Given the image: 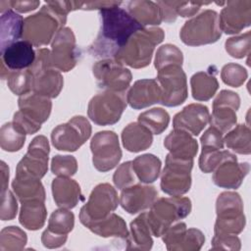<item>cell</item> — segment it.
<instances>
[{
  "label": "cell",
  "instance_id": "1",
  "mask_svg": "<svg viewBox=\"0 0 251 251\" xmlns=\"http://www.w3.org/2000/svg\"><path fill=\"white\" fill-rule=\"evenodd\" d=\"M101 27L89 46V53L102 59H114L116 53L142 26L125 9L114 6L100 10Z\"/></svg>",
  "mask_w": 251,
  "mask_h": 251
},
{
  "label": "cell",
  "instance_id": "2",
  "mask_svg": "<svg viewBox=\"0 0 251 251\" xmlns=\"http://www.w3.org/2000/svg\"><path fill=\"white\" fill-rule=\"evenodd\" d=\"M164 37L165 32L161 27H143L127 40L114 59L133 69L145 68L151 63L154 49Z\"/></svg>",
  "mask_w": 251,
  "mask_h": 251
},
{
  "label": "cell",
  "instance_id": "3",
  "mask_svg": "<svg viewBox=\"0 0 251 251\" xmlns=\"http://www.w3.org/2000/svg\"><path fill=\"white\" fill-rule=\"evenodd\" d=\"M66 22L67 16L45 3L37 13L25 19L22 37L35 47L47 45L53 40L56 33L64 27Z\"/></svg>",
  "mask_w": 251,
  "mask_h": 251
},
{
  "label": "cell",
  "instance_id": "4",
  "mask_svg": "<svg viewBox=\"0 0 251 251\" xmlns=\"http://www.w3.org/2000/svg\"><path fill=\"white\" fill-rule=\"evenodd\" d=\"M191 212V201L187 197L172 196L156 199L146 213L152 235L160 237L173 224L184 219Z\"/></svg>",
  "mask_w": 251,
  "mask_h": 251
},
{
  "label": "cell",
  "instance_id": "5",
  "mask_svg": "<svg viewBox=\"0 0 251 251\" xmlns=\"http://www.w3.org/2000/svg\"><path fill=\"white\" fill-rule=\"evenodd\" d=\"M19 111L14 114L13 123L25 134H33L41 128L52 110L50 98L29 92L20 96L18 100Z\"/></svg>",
  "mask_w": 251,
  "mask_h": 251
},
{
  "label": "cell",
  "instance_id": "6",
  "mask_svg": "<svg viewBox=\"0 0 251 251\" xmlns=\"http://www.w3.org/2000/svg\"><path fill=\"white\" fill-rule=\"evenodd\" d=\"M216 213L215 234H238L244 229L243 202L237 192H222L216 201Z\"/></svg>",
  "mask_w": 251,
  "mask_h": 251
},
{
  "label": "cell",
  "instance_id": "7",
  "mask_svg": "<svg viewBox=\"0 0 251 251\" xmlns=\"http://www.w3.org/2000/svg\"><path fill=\"white\" fill-rule=\"evenodd\" d=\"M35 61L28 70L32 75V92L56 98L64 85L63 75L50 61V50L40 48L35 51Z\"/></svg>",
  "mask_w": 251,
  "mask_h": 251
},
{
  "label": "cell",
  "instance_id": "8",
  "mask_svg": "<svg viewBox=\"0 0 251 251\" xmlns=\"http://www.w3.org/2000/svg\"><path fill=\"white\" fill-rule=\"evenodd\" d=\"M181 41L188 46H201L215 43L222 36L219 15L214 10H205L186 21L180 28Z\"/></svg>",
  "mask_w": 251,
  "mask_h": 251
},
{
  "label": "cell",
  "instance_id": "9",
  "mask_svg": "<svg viewBox=\"0 0 251 251\" xmlns=\"http://www.w3.org/2000/svg\"><path fill=\"white\" fill-rule=\"evenodd\" d=\"M126 103L125 92L104 90L91 98L87 115L98 126H111L120 121Z\"/></svg>",
  "mask_w": 251,
  "mask_h": 251
},
{
  "label": "cell",
  "instance_id": "10",
  "mask_svg": "<svg viewBox=\"0 0 251 251\" xmlns=\"http://www.w3.org/2000/svg\"><path fill=\"white\" fill-rule=\"evenodd\" d=\"M193 160L179 159L168 154L166 165L161 175V189L172 196H181L191 186V170Z\"/></svg>",
  "mask_w": 251,
  "mask_h": 251
},
{
  "label": "cell",
  "instance_id": "11",
  "mask_svg": "<svg viewBox=\"0 0 251 251\" xmlns=\"http://www.w3.org/2000/svg\"><path fill=\"white\" fill-rule=\"evenodd\" d=\"M91 135V126L83 116H75L51 132L53 146L60 151H76Z\"/></svg>",
  "mask_w": 251,
  "mask_h": 251
},
{
  "label": "cell",
  "instance_id": "12",
  "mask_svg": "<svg viewBox=\"0 0 251 251\" xmlns=\"http://www.w3.org/2000/svg\"><path fill=\"white\" fill-rule=\"evenodd\" d=\"M49 152L48 139L44 135L34 137L27 152L17 165L16 177L41 179L48 170Z\"/></svg>",
  "mask_w": 251,
  "mask_h": 251
},
{
  "label": "cell",
  "instance_id": "13",
  "mask_svg": "<svg viewBox=\"0 0 251 251\" xmlns=\"http://www.w3.org/2000/svg\"><path fill=\"white\" fill-rule=\"evenodd\" d=\"M116 189L109 183H100L91 191L88 201L79 212L80 223L84 226L91 221L103 219L113 213L119 205Z\"/></svg>",
  "mask_w": 251,
  "mask_h": 251
},
{
  "label": "cell",
  "instance_id": "14",
  "mask_svg": "<svg viewBox=\"0 0 251 251\" xmlns=\"http://www.w3.org/2000/svg\"><path fill=\"white\" fill-rule=\"evenodd\" d=\"M90 150L93 166L102 173L114 169L123 155L119 137L112 130H103L95 133L90 141Z\"/></svg>",
  "mask_w": 251,
  "mask_h": 251
},
{
  "label": "cell",
  "instance_id": "15",
  "mask_svg": "<svg viewBox=\"0 0 251 251\" xmlns=\"http://www.w3.org/2000/svg\"><path fill=\"white\" fill-rule=\"evenodd\" d=\"M157 81L162 89L161 104L176 107L187 98V79L181 66L172 65L158 71Z\"/></svg>",
  "mask_w": 251,
  "mask_h": 251
},
{
  "label": "cell",
  "instance_id": "16",
  "mask_svg": "<svg viewBox=\"0 0 251 251\" xmlns=\"http://www.w3.org/2000/svg\"><path fill=\"white\" fill-rule=\"evenodd\" d=\"M92 72L97 84L104 90L125 92L132 79L130 71L115 59H102L96 62Z\"/></svg>",
  "mask_w": 251,
  "mask_h": 251
},
{
  "label": "cell",
  "instance_id": "17",
  "mask_svg": "<svg viewBox=\"0 0 251 251\" xmlns=\"http://www.w3.org/2000/svg\"><path fill=\"white\" fill-rule=\"evenodd\" d=\"M75 36L70 27L61 28L51 42L50 61L52 66L60 72L74 69L78 60Z\"/></svg>",
  "mask_w": 251,
  "mask_h": 251
},
{
  "label": "cell",
  "instance_id": "18",
  "mask_svg": "<svg viewBox=\"0 0 251 251\" xmlns=\"http://www.w3.org/2000/svg\"><path fill=\"white\" fill-rule=\"evenodd\" d=\"M240 106V97L231 90H222L213 101V111L210 115L211 126L222 133L229 131L236 124V111Z\"/></svg>",
  "mask_w": 251,
  "mask_h": 251
},
{
  "label": "cell",
  "instance_id": "19",
  "mask_svg": "<svg viewBox=\"0 0 251 251\" xmlns=\"http://www.w3.org/2000/svg\"><path fill=\"white\" fill-rule=\"evenodd\" d=\"M75 226V215L69 209L55 210L48 221L47 228L42 232L41 242L50 249L58 248L67 241L68 234Z\"/></svg>",
  "mask_w": 251,
  "mask_h": 251
},
{
  "label": "cell",
  "instance_id": "20",
  "mask_svg": "<svg viewBox=\"0 0 251 251\" xmlns=\"http://www.w3.org/2000/svg\"><path fill=\"white\" fill-rule=\"evenodd\" d=\"M166 247L170 251H197L205 242L203 232L197 228L186 227L184 223L171 226L162 235Z\"/></svg>",
  "mask_w": 251,
  "mask_h": 251
},
{
  "label": "cell",
  "instance_id": "21",
  "mask_svg": "<svg viewBox=\"0 0 251 251\" xmlns=\"http://www.w3.org/2000/svg\"><path fill=\"white\" fill-rule=\"evenodd\" d=\"M219 17V26L226 34H235L251 24V1H227Z\"/></svg>",
  "mask_w": 251,
  "mask_h": 251
},
{
  "label": "cell",
  "instance_id": "22",
  "mask_svg": "<svg viewBox=\"0 0 251 251\" xmlns=\"http://www.w3.org/2000/svg\"><path fill=\"white\" fill-rule=\"evenodd\" d=\"M210 121V112L207 106L192 103L185 106L175 115L173 126L175 129H181L191 135L197 136Z\"/></svg>",
  "mask_w": 251,
  "mask_h": 251
},
{
  "label": "cell",
  "instance_id": "23",
  "mask_svg": "<svg viewBox=\"0 0 251 251\" xmlns=\"http://www.w3.org/2000/svg\"><path fill=\"white\" fill-rule=\"evenodd\" d=\"M157 197L158 191L154 186L135 183L122 190L120 204L126 212L134 215L150 208Z\"/></svg>",
  "mask_w": 251,
  "mask_h": 251
},
{
  "label": "cell",
  "instance_id": "24",
  "mask_svg": "<svg viewBox=\"0 0 251 251\" xmlns=\"http://www.w3.org/2000/svg\"><path fill=\"white\" fill-rule=\"evenodd\" d=\"M162 89L157 79L144 78L136 80L126 95V102L135 109H143L161 103Z\"/></svg>",
  "mask_w": 251,
  "mask_h": 251
},
{
  "label": "cell",
  "instance_id": "25",
  "mask_svg": "<svg viewBox=\"0 0 251 251\" xmlns=\"http://www.w3.org/2000/svg\"><path fill=\"white\" fill-rule=\"evenodd\" d=\"M249 171L250 166L247 162L237 163V159H230L223 162L214 171L212 179L219 187L236 189L241 185Z\"/></svg>",
  "mask_w": 251,
  "mask_h": 251
},
{
  "label": "cell",
  "instance_id": "26",
  "mask_svg": "<svg viewBox=\"0 0 251 251\" xmlns=\"http://www.w3.org/2000/svg\"><path fill=\"white\" fill-rule=\"evenodd\" d=\"M35 56L32 44L26 40H19L8 46L1 53L2 62L11 71L30 68L35 61Z\"/></svg>",
  "mask_w": 251,
  "mask_h": 251
},
{
  "label": "cell",
  "instance_id": "27",
  "mask_svg": "<svg viewBox=\"0 0 251 251\" xmlns=\"http://www.w3.org/2000/svg\"><path fill=\"white\" fill-rule=\"evenodd\" d=\"M52 194L60 208L72 209L83 199L79 184L71 177L58 176L52 181Z\"/></svg>",
  "mask_w": 251,
  "mask_h": 251
},
{
  "label": "cell",
  "instance_id": "28",
  "mask_svg": "<svg viewBox=\"0 0 251 251\" xmlns=\"http://www.w3.org/2000/svg\"><path fill=\"white\" fill-rule=\"evenodd\" d=\"M164 146L169 150V154L179 159L193 160L198 152L196 139L181 129L172 130L164 139Z\"/></svg>",
  "mask_w": 251,
  "mask_h": 251
},
{
  "label": "cell",
  "instance_id": "29",
  "mask_svg": "<svg viewBox=\"0 0 251 251\" xmlns=\"http://www.w3.org/2000/svg\"><path fill=\"white\" fill-rule=\"evenodd\" d=\"M23 17L12 9L1 14L0 17V50L1 53L11 44L19 41L23 36Z\"/></svg>",
  "mask_w": 251,
  "mask_h": 251
},
{
  "label": "cell",
  "instance_id": "30",
  "mask_svg": "<svg viewBox=\"0 0 251 251\" xmlns=\"http://www.w3.org/2000/svg\"><path fill=\"white\" fill-rule=\"evenodd\" d=\"M152 232L146 213L140 214L130 223V231L126 238L127 250H150L153 246Z\"/></svg>",
  "mask_w": 251,
  "mask_h": 251
},
{
  "label": "cell",
  "instance_id": "31",
  "mask_svg": "<svg viewBox=\"0 0 251 251\" xmlns=\"http://www.w3.org/2000/svg\"><path fill=\"white\" fill-rule=\"evenodd\" d=\"M153 133L139 123L128 124L122 132L124 147L133 153L148 149L153 142Z\"/></svg>",
  "mask_w": 251,
  "mask_h": 251
},
{
  "label": "cell",
  "instance_id": "32",
  "mask_svg": "<svg viewBox=\"0 0 251 251\" xmlns=\"http://www.w3.org/2000/svg\"><path fill=\"white\" fill-rule=\"evenodd\" d=\"M84 226L102 237L115 236L126 239L129 232L124 219L115 213H111L103 219L88 222Z\"/></svg>",
  "mask_w": 251,
  "mask_h": 251
},
{
  "label": "cell",
  "instance_id": "33",
  "mask_svg": "<svg viewBox=\"0 0 251 251\" xmlns=\"http://www.w3.org/2000/svg\"><path fill=\"white\" fill-rule=\"evenodd\" d=\"M128 14L142 26L158 25L162 20L160 8L157 3L147 0L130 1L126 4Z\"/></svg>",
  "mask_w": 251,
  "mask_h": 251
},
{
  "label": "cell",
  "instance_id": "34",
  "mask_svg": "<svg viewBox=\"0 0 251 251\" xmlns=\"http://www.w3.org/2000/svg\"><path fill=\"white\" fill-rule=\"evenodd\" d=\"M47 210L43 201L30 200L22 203L19 215L20 224L29 230L41 228L46 221Z\"/></svg>",
  "mask_w": 251,
  "mask_h": 251
},
{
  "label": "cell",
  "instance_id": "35",
  "mask_svg": "<svg viewBox=\"0 0 251 251\" xmlns=\"http://www.w3.org/2000/svg\"><path fill=\"white\" fill-rule=\"evenodd\" d=\"M192 97L197 101H208L217 92L219 82L211 72H198L190 78Z\"/></svg>",
  "mask_w": 251,
  "mask_h": 251
},
{
  "label": "cell",
  "instance_id": "36",
  "mask_svg": "<svg viewBox=\"0 0 251 251\" xmlns=\"http://www.w3.org/2000/svg\"><path fill=\"white\" fill-rule=\"evenodd\" d=\"M132 162V168L137 178L142 183H152L160 176L161 160L153 154L137 156Z\"/></svg>",
  "mask_w": 251,
  "mask_h": 251
},
{
  "label": "cell",
  "instance_id": "37",
  "mask_svg": "<svg viewBox=\"0 0 251 251\" xmlns=\"http://www.w3.org/2000/svg\"><path fill=\"white\" fill-rule=\"evenodd\" d=\"M12 188L22 203L30 200L45 201V190L40 179L15 176L12 181Z\"/></svg>",
  "mask_w": 251,
  "mask_h": 251
},
{
  "label": "cell",
  "instance_id": "38",
  "mask_svg": "<svg viewBox=\"0 0 251 251\" xmlns=\"http://www.w3.org/2000/svg\"><path fill=\"white\" fill-rule=\"evenodd\" d=\"M226 147L237 154L249 155L251 153V131L248 126L240 124L227 131L224 137Z\"/></svg>",
  "mask_w": 251,
  "mask_h": 251
},
{
  "label": "cell",
  "instance_id": "39",
  "mask_svg": "<svg viewBox=\"0 0 251 251\" xmlns=\"http://www.w3.org/2000/svg\"><path fill=\"white\" fill-rule=\"evenodd\" d=\"M25 135L26 134L13 122L6 123L0 129V146L4 151H19L25 144Z\"/></svg>",
  "mask_w": 251,
  "mask_h": 251
},
{
  "label": "cell",
  "instance_id": "40",
  "mask_svg": "<svg viewBox=\"0 0 251 251\" xmlns=\"http://www.w3.org/2000/svg\"><path fill=\"white\" fill-rule=\"evenodd\" d=\"M138 123L154 134H161L169 126L170 115L163 108H152L138 116Z\"/></svg>",
  "mask_w": 251,
  "mask_h": 251
},
{
  "label": "cell",
  "instance_id": "41",
  "mask_svg": "<svg viewBox=\"0 0 251 251\" xmlns=\"http://www.w3.org/2000/svg\"><path fill=\"white\" fill-rule=\"evenodd\" d=\"M230 159H236V156L229 151L211 147H202L199 157V168L205 174L213 173L223 162Z\"/></svg>",
  "mask_w": 251,
  "mask_h": 251
},
{
  "label": "cell",
  "instance_id": "42",
  "mask_svg": "<svg viewBox=\"0 0 251 251\" xmlns=\"http://www.w3.org/2000/svg\"><path fill=\"white\" fill-rule=\"evenodd\" d=\"M27 237L25 232L16 226L4 227L0 232L1 251H20L26 244Z\"/></svg>",
  "mask_w": 251,
  "mask_h": 251
},
{
  "label": "cell",
  "instance_id": "43",
  "mask_svg": "<svg viewBox=\"0 0 251 251\" xmlns=\"http://www.w3.org/2000/svg\"><path fill=\"white\" fill-rule=\"evenodd\" d=\"M7 84L10 90L19 96H23L32 91V75L28 69L20 71L9 70Z\"/></svg>",
  "mask_w": 251,
  "mask_h": 251
},
{
  "label": "cell",
  "instance_id": "44",
  "mask_svg": "<svg viewBox=\"0 0 251 251\" xmlns=\"http://www.w3.org/2000/svg\"><path fill=\"white\" fill-rule=\"evenodd\" d=\"M182 62L183 55L180 49L173 44H165L158 48L155 55L154 66L156 70L159 71L162 68L172 65L182 66Z\"/></svg>",
  "mask_w": 251,
  "mask_h": 251
},
{
  "label": "cell",
  "instance_id": "45",
  "mask_svg": "<svg viewBox=\"0 0 251 251\" xmlns=\"http://www.w3.org/2000/svg\"><path fill=\"white\" fill-rule=\"evenodd\" d=\"M251 32L247 31L243 34L229 37L225 43L226 51L233 58L241 59L250 54Z\"/></svg>",
  "mask_w": 251,
  "mask_h": 251
},
{
  "label": "cell",
  "instance_id": "46",
  "mask_svg": "<svg viewBox=\"0 0 251 251\" xmlns=\"http://www.w3.org/2000/svg\"><path fill=\"white\" fill-rule=\"evenodd\" d=\"M247 76L248 74L245 68L235 63H228L225 65L221 71L222 80L231 87L241 86L247 79Z\"/></svg>",
  "mask_w": 251,
  "mask_h": 251
},
{
  "label": "cell",
  "instance_id": "47",
  "mask_svg": "<svg viewBox=\"0 0 251 251\" xmlns=\"http://www.w3.org/2000/svg\"><path fill=\"white\" fill-rule=\"evenodd\" d=\"M51 171L57 176H72L77 171L76 159L72 155H56L51 160Z\"/></svg>",
  "mask_w": 251,
  "mask_h": 251
},
{
  "label": "cell",
  "instance_id": "48",
  "mask_svg": "<svg viewBox=\"0 0 251 251\" xmlns=\"http://www.w3.org/2000/svg\"><path fill=\"white\" fill-rule=\"evenodd\" d=\"M137 179L138 178L132 168L131 161H127L120 165L113 176L114 184L118 189L121 190L135 184Z\"/></svg>",
  "mask_w": 251,
  "mask_h": 251
},
{
  "label": "cell",
  "instance_id": "49",
  "mask_svg": "<svg viewBox=\"0 0 251 251\" xmlns=\"http://www.w3.org/2000/svg\"><path fill=\"white\" fill-rule=\"evenodd\" d=\"M18 212V202L12 191L6 190L1 193L0 219L2 221L13 220Z\"/></svg>",
  "mask_w": 251,
  "mask_h": 251
},
{
  "label": "cell",
  "instance_id": "50",
  "mask_svg": "<svg viewBox=\"0 0 251 251\" xmlns=\"http://www.w3.org/2000/svg\"><path fill=\"white\" fill-rule=\"evenodd\" d=\"M211 247L214 250H233L238 251L241 248V241L236 234H215Z\"/></svg>",
  "mask_w": 251,
  "mask_h": 251
},
{
  "label": "cell",
  "instance_id": "51",
  "mask_svg": "<svg viewBox=\"0 0 251 251\" xmlns=\"http://www.w3.org/2000/svg\"><path fill=\"white\" fill-rule=\"evenodd\" d=\"M224 133L215 128L214 126H210L201 136L200 142L202 147H211L217 149L224 148Z\"/></svg>",
  "mask_w": 251,
  "mask_h": 251
},
{
  "label": "cell",
  "instance_id": "52",
  "mask_svg": "<svg viewBox=\"0 0 251 251\" xmlns=\"http://www.w3.org/2000/svg\"><path fill=\"white\" fill-rule=\"evenodd\" d=\"M211 2H188V1H174V9L176 16L183 18L194 16L202 5H208Z\"/></svg>",
  "mask_w": 251,
  "mask_h": 251
},
{
  "label": "cell",
  "instance_id": "53",
  "mask_svg": "<svg viewBox=\"0 0 251 251\" xmlns=\"http://www.w3.org/2000/svg\"><path fill=\"white\" fill-rule=\"evenodd\" d=\"M11 9H14L20 13H27L38 8L40 2L34 0L28 1H9Z\"/></svg>",
  "mask_w": 251,
  "mask_h": 251
},
{
  "label": "cell",
  "instance_id": "54",
  "mask_svg": "<svg viewBox=\"0 0 251 251\" xmlns=\"http://www.w3.org/2000/svg\"><path fill=\"white\" fill-rule=\"evenodd\" d=\"M121 1H92V2H83L81 10H95V9H105L114 6H120Z\"/></svg>",
  "mask_w": 251,
  "mask_h": 251
},
{
  "label": "cell",
  "instance_id": "55",
  "mask_svg": "<svg viewBox=\"0 0 251 251\" xmlns=\"http://www.w3.org/2000/svg\"><path fill=\"white\" fill-rule=\"evenodd\" d=\"M9 167L4 161H1V193L8 190Z\"/></svg>",
  "mask_w": 251,
  "mask_h": 251
}]
</instances>
